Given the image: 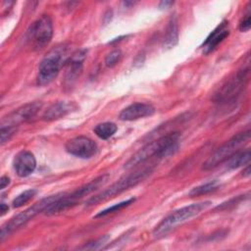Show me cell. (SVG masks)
<instances>
[{
  "mask_svg": "<svg viewBox=\"0 0 251 251\" xmlns=\"http://www.w3.org/2000/svg\"><path fill=\"white\" fill-rule=\"evenodd\" d=\"M179 137V133L175 131L147 143L125 164V169L136 167L152 157L164 158L174 154L178 148Z\"/></svg>",
  "mask_w": 251,
  "mask_h": 251,
  "instance_id": "obj_1",
  "label": "cell"
},
{
  "mask_svg": "<svg viewBox=\"0 0 251 251\" xmlns=\"http://www.w3.org/2000/svg\"><path fill=\"white\" fill-rule=\"evenodd\" d=\"M211 204H212L211 201H203V202L193 203L191 205H188L174 211L173 213L168 215L165 219H163L160 222V224L154 228L153 235L156 238L165 236L176 226L199 215L202 211L206 210L209 206H211Z\"/></svg>",
  "mask_w": 251,
  "mask_h": 251,
  "instance_id": "obj_2",
  "label": "cell"
},
{
  "mask_svg": "<svg viewBox=\"0 0 251 251\" xmlns=\"http://www.w3.org/2000/svg\"><path fill=\"white\" fill-rule=\"evenodd\" d=\"M152 173H153V168L149 167V168H145V169L136 171L134 173H131V174L120 178L118 181L114 182L112 185H110L108 188H106L102 192L89 198L86 201V206L96 205L98 203H101L103 201L111 199V198L115 197L116 195L121 194L122 192L129 189L130 187H133V186L137 185L138 183L142 182Z\"/></svg>",
  "mask_w": 251,
  "mask_h": 251,
  "instance_id": "obj_3",
  "label": "cell"
},
{
  "mask_svg": "<svg viewBox=\"0 0 251 251\" xmlns=\"http://www.w3.org/2000/svg\"><path fill=\"white\" fill-rule=\"evenodd\" d=\"M108 178H109V175H102V176L96 177L95 179L91 180L90 182L84 184L83 186L77 188L75 191H74L71 194L64 193L57 201H55L49 207H47L46 210L44 211V213L46 215H53V214H57L59 212L65 211V210L73 207L81 198L90 194L94 190L101 187L104 183H106Z\"/></svg>",
  "mask_w": 251,
  "mask_h": 251,
  "instance_id": "obj_4",
  "label": "cell"
},
{
  "mask_svg": "<svg viewBox=\"0 0 251 251\" xmlns=\"http://www.w3.org/2000/svg\"><path fill=\"white\" fill-rule=\"evenodd\" d=\"M64 193L51 195L46 198L41 199L40 201L33 204L31 207L27 208L24 212L14 216L9 222H7L1 228L0 232V240L3 241L6 237H8L12 232L19 229L23 226H25L28 221L33 219L36 215H38L41 212H44L47 207H49L52 203L57 201Z\"/></svg>",
  "mask_w": 251,
  "mask_h": 251,
  "instance_id": "obj_5",
  "label": "cell"
},
{
  "mask_svg": "<svg viewBox=\"0 0 251 251\" xmlns=\"http://www.w3.org/2000/svg\"><path fill=\"white\" fill-rule=\"evenodd\" d=\"M250 138V130L242 131L234 136H232L229 140H227L225 144L219 147L203 164L202 169L204 171H210L215 169L222 163L226 162L228 158H230L235 152L238 151L239 147L246 143Z\"/></svg>",
  "mask_w": 251,
  "mask_h": 251,
  "instance_id": "obj_6",
  "label": "cell"
},
{
  "mask_svg": "<svg viewBox=\"0 0 251 251\" xmlns=\"http://www.w3.org/2000/svg\"><path fill=\"white\" fill-rule=\"evenodd\" d=\"M249 78V66L242 68L228 78L225 84L215 93L213 100L217 103H227L233 101L241 93Z\"/></svg>",
  "mask_w": 251,
  "mask_h": 251,
  "instance_id": "obj_7",
  "label": "cell"
},
{
  "mask_svg": "<svg viewBox=\"0 0 251 251\" xmlns=\"http://www.w3.org/2000/svg\"><path fill=\"white\" fill-rule=\"evenodd\" d=\"M65 53L66 51L64 47H57L48 52L41 60L37 75V83L39 85H46L50 83L58 75L63 65Z\"/></svg>",
  "mask_w": 251,
  "mask_h": 251,
  "instance_id": "obj_8",
  "label": "cell"
},
{
  "mask_svg": "<svg viewBox=\"0 0 251 251\" xmlns=\"http://www.w3.org/2000/svg\"><path fill=\"white\" fill-rule=\"evenodd\" d=\"M52 34V20L48 15H43L30 26L27 31V40L34 50H40L50 42Z\"/></svg>",
  "mask_w": 251,
  "mask_h": 251,
  "instance_id": "obj_9",
  "label": "cell"
},
{
  "mask_svg": "<svg viewBox=\"0 0 251 251\" xmlns=\"http://www.w3.org/2000/svg\"><path fill=\"white\" fill-rule=\"evenodd\" d=\"M42 104L40 102H33L24 105L23 107L12 112L2 120L1 126H16L22 123L31 120L37 112L41 109Z\"/></svg>",
  "mask_w": 251,
  "mask_h": 251,
  "instance_id": "obj_10",
  "label": "cell"
},
{
  "mask_svg": "<svg viewBox=\"0 0 251 251\" xmlns=\"http://www.w3.org/2000/svg\"><path fill=\"white\" fill-rule=\"evenodd\" d=\"M65 148L70 154L83 159L91 158L97 151L96 143L86 136H76L68 140Z\"/></svg>",
  "mask_w": 251,
  "mask_h": 251,
  "instance_id": "obj_11",
  "label": "cell"
},
{
  "mask_svg": "<svg viewBox=\"0 0 251 251\" xmlns=\"http://www.w3.org/2000/svg\"><path fill=\"white\" fill-rule=\"evenodd\" d=\"M86 52L87 51L85 49L78 50L75 53H74L70 60L67 62L68 65L64 81L66 87H72L82 72L83 61L86 57Z\"/></svg>",
  "mask_w": 251,
  "mask_h": 251,
  "instance_id": "obj_12",
  "label": "cell"
},
{
  "mask_svg": "<svg viewBox=\"0 0 251 251\" xmlns=\"http://www.w3.org/2000/svg\"><path fill=\"white\" fill-rule=\"evenodd\" d=\"M13 165L17 175L21 177H25L35 170V157L29 151H21L15 156Z\"/></svg>",
  "mask_w": 251,
  "mask_h": 251,
  "instance_id": "obj_13",
  "label": "cell"
},
{
  "mask_svg": "<svg viewBox=\"0 0 251 251\" xmlns=\"http://www.w3.org/2000/svg\"><path fill=\"white\" fill-rule=\"evenodd\" d=\"M229 34L228 22L224 21L221 23L206 38V40L201 45L204 54H209L214 51L218 45L223 42Z\"/></svg>",
  "mask_w": 251,
  "mask_h": 251,
  "instance_id": "obj_14",
  "label": "cell"
},
{
  "mask_svg": "<svg viewBox=\"0 0 251 251\" xmlns=\"http://www.w3.org/2000/svg\"><path fill=\"white\" fill-rule=\"evenodd\" d=\"M155 108L148 103H133L126 107L119 115L121 121H135L140 118L152 116Z\"/></svg>",
  "mask_w": 251,
  "mask_h": 251,
  "instance_id": "obj_15",
  "label": "cell"
},
{
  "mask_svg": "<svg viewBox=\"0 0 251 251\" xmlns=\"http://www.w3.org/2000/svg\"><path fill=\"white\" fill-rule=\"evenodd\" d=\"M75 109V106L72 103L68 102H57L52 104L43 114L42 119L44 121H54L61 119L62 117L66 116L72 110Z\"/></svg>",
  "mask_w": 251,
  "mask_h": 251,
  "instance_id": "obj_16",
  "label": "cell"
},
{
  "mask_svg": "<svg viewBox=\"0 0 251 251\" xmlns=\"http://www.w3.org/2000/svg\"><path fill=\"white\" fill-rule=\"evenodd\" d=\"M178 41V27H177V20L176 15H173L168 23L166 33L164 36V47L166 49L173 48Z\"/></svg>",
  "mask_w": 251,
  "mask_h": 251,
  "instance_id": "obj_17",
  "label": "cell"
},
{
  "mask_svg": "<svg viewBox=\"0 0 251 251\" xmlns=\"http://www.w3.org/2000/svg\"><path fill=\"white\" fill-rule=\"evenodd\" d=\"M226 162V168L229 170L248 165L250 162V150L246 149L243 151H237L230 158H228Z\"/></svg>",
  "mask_w": 251,
  "mask_h": 251,
  "instance_id": "obj_18",
  "label": "cell"
},
{
  "mask_svg": "<svg viewBox=\"0 0 251 251\" xmlns=\"http://www.w3.org/2000/svg\"><path fill=\"white\" fill-rule=\"evenodd\" d=\"M117 128L118 127L114 123L106 122V123L97 125L94 127V132L98 137H100L102 139H108L112 135H114V133L117 131Z\"/></svg>",
  "mask_w": 251,
  "mask_h": 251,
  "instance_id": "obj_19",
  "label": "cell"
},
{
  "mask_svg": "<svg viewBox=\"0 0 251 251\" xmlns=\"http://www.w3.org/2000/svg\"><path fill=\"white\" fill-rule=\"evenodd\" d=\"M219 182L218 180H213V181H210V182H207L205 184H202V185H199V186H196L194 188H192L188 195L190 197H196V196H201V195H205V194H208L210 192H213L215 190H217L219 188Z\"/></svg>",
  "mask_w": 251,
  "mask_h": 251,
  "instance_id": "obj_20",
  "label": "cell"
},
{
  "mask_svg": "<svg viewBox=\"0 0 251 251\" xmlns=\"http://www.w3.org/2000/svg\"><path fill=\"white\" fill-rule=\"evenodd\" d=\"M36 190L35 189H27L25 190L24 192H22L21 194H19L12 202V205L14 208H20L22 206H24L25 204H26L29 200H31L34 195L36 194Z\"/></svg>",
  "mask_w": 251,
  "mask_h": 251,
  "instance_id": "obj_21",
  "label": "cell"
},
{
  "mask_svg": "<svg viewBox=\"0 0 251 251\" xmlns=\"http://www.w3.org/2000/svg\"><path fill=\"white\" fill-rule=\"evenodd\" d=\"M134 200H135L134 198H130V199H127V200L123 201V202H121V203H118V204H116V205H113V206H111V207H109V208H107V209H105V210L99 212V213L95 216V218L104 217V216L109 215V214H111V213L118 212V211H120V210H122V209H124V208H126V207H127V206H129L131 203L134 202Z\"/></svg>",
  "mask_w": 251,
  "mask_h": 251,
  "instance_id": "obj_22",
  "label": "cell"
},
{
  "mask_svg": "<svg viewBox=\"0 0 251 251\" xmlns=\"http://www.w3.org/2000/svg\"><path fill=\"white\" fill-rule=\"evenodd\" d=\"M109 240V235H104L101 236L99 238H97L96 240H92L90 242H88L87 244H84L82 247H80L79 249L82 250H98V249H103L104 245H106L108 243Z\"/></svg>",
  "mask_w": 251,
  "mask_h": 251,
  "instance_id": "obj_23",
  "label": "cell"
},
{
  "mask_svg": "<svg viewBox=\"0 0 251 251\" xmlns=\"http://www.w3.org/2000/svg\"><path fill=\"white\" fill-rule=\"evenodd\" d=\"M122 51L120 49H116L111 51L106 57H105V65L108 68H112L116 66L122 59Z\"/></svg>",
  "mask_w": 251,
  "mask_h": 251,
  "instance_id": "obj_24",
  "label": "cell"
},
{
  "mask_svg": "<svg viewBox=\"0 0 251 251\" xmlns=\"http://www.w3.org/2000/svg\"><path fill=\"white\" fill-rule=\"evenodd\" d=\"M16 130H17L16 126H1V131H0L1 144L3 145L7 141H9L11 137L14 135V133L16 132Z\"/></svg>",
  "mask_w": 251,
  "mask_h": 251,
  "instance_id": "obj_25",
  "label": "cell"
},
{
  "mask_svg": "<svg viewBox=\"0 0 251 251\" xmlns=\"http://www.w3.org/2000/svg\"><path fill=\"white\" fill-rule=\"evenodd\" d=\"M251 27V15L248 12L239 24V29L241 31H248Z\"/></svg>",
  "mask_w": 251,
  "mask_h": 251,
  "instance_id": "obj_26",
  "label": "cell"
},
{
  "mask_svg": "<svg viewBox=\"0 0 251 251\" xmlns=\"http://www.w3.org/2000/svg\"><path fill=\"white\" fill-rule=\"evenodd\" d=\"M10 183V178L7 176H3L0 178V189H4Z\"/></svg>",
  "mask_w": 251,
  "mask_h": 251,
  "instance_id": "obj_27",
  "label": "cell"
},
{
  "mask_svg": "<svg viewBox=\"0 0 251 251\" xmlns=\"http://www.w3.org/2000/svg\"><path fill=\"white\" fill-rule=\"evenodd\" d=\"M173 4H174L173 1H162V2L160 3L159 7H160L161 9H163V8H168V7H170V6L173 5Z\"/></svg>",
  "mask_w": 251,
  "mask_h": 251,
  "instance_id": "obj_28",
  "label": "cell"
},
{
  "mask_svg": "<svg viewBox=\"0 0 251 251\" xmlns=\"http://www.w3.org/2000/svg\"><path fill=\"white\" fill-rule=\"evenodd\" d=\"M8 205H6L5 203H1V205H0V212H1V216H3L6 212H8Z\"/></svg>",
  "mask_w": 251,
  "mask_h": 251,
  "instance_id": "obj_29",
  "label": "cell"
},
{
  "mask_svg": "<svg viewBox=\"0 0 251 251\" xmlns=\"http://www.w3.org/2000/svg\"><path fill=\"white\" fill-rule=\"evenodd\" d=\"M251 172H250V166L249 165H247V167L243 170V172H242V176H246V177H248V176H250V174Z\"/></svg>",
  "mask_w": 251,
  "mask_h": 251,
  "instance_id": "obj_30",
  "label": "cell"
}]
</instances>
